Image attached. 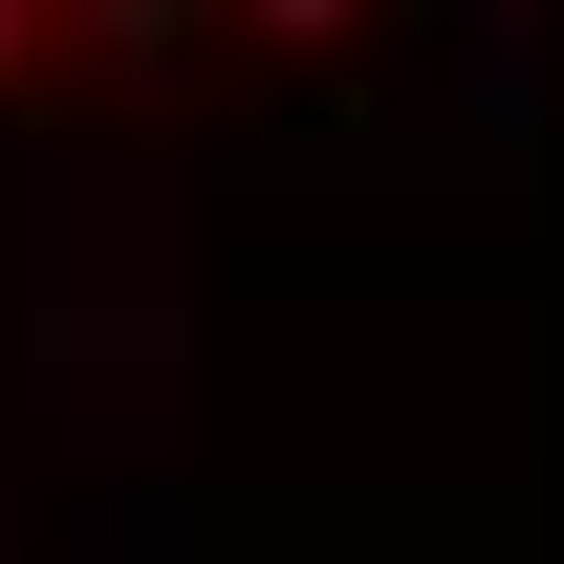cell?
<instances>
[{
  "mask_svg": "<svg viewBox=\"0 0 564 564\" xmlns=\"http://www.w3.org/2000/svg\"><path fill=\"white\" fill-rule=\"evenodd\" d=\"M239 22H282V44H326V22H348V0H239Z\"/></svg>",
  "mask_w": 564,
  "mask_h": 564,
  "instance_id": "1",
  "label": "cell"
},
{
  "mask_svg": "<svg viewBox=\"0 0 564 564\" xmlns=\"http://www.w3.org/2000/svg\"><path fill=\"white\" fill-rule=\"evenodd\" d=\"M0 66H22V0H0Z\"/></svg>",
  "mask_w": 564,
  "mask_h": 564,
  "instance_id": "2",
  "label": "cell"
}]
</instances>
